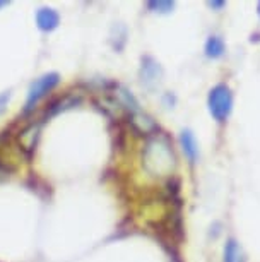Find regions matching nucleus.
Listing matches in <instances>:
<instances>
[{"label":"nucleus","mask_w":260,"mask_h":262,"mask_svg":"<svg viewBox=\"0 0 260 262\" xmlns=\"http://www.w3.org/2000/svg\"><path fill=\"white\" fill-rule=\"evenodd\" d=\"M142 165L153 177H168L175 168V152L170 139L163 134H154L147 139L142 151Z\"/></svg>","instance_id":"obj_1"},{"label":"nucleus","mask_w":260,"mask_h":262,"mask_svg":"<svg viewBox=\"0 0 260 262\" xmlns=\"http://www.w3.org/2000/svg\"><path fill=\"white\" fill-rule=\"evenodd\" d=\"M209 113L216 122H226L233 110V93L226 84H218L210 90L207 96Z\"/></svg>","instance_id":"obj_2"},{"label":"nucleus","mask_w":260,"mask_h":262,"mask_svg":"<svg viewBox=\"0 0 260 262\" xmlns=\"http://www.w3.org/2000/svg\"><path fill=\"white\" fill-rule=\"evenodd\" d=\"M60 82V76L57 72H50L45 74V76L38 77L31 86H29L28 91V100H26V106H24V113H29L34 110V106L43 100L48 93H52L57 88V84Z\"/></svg>","instance_id":"obj_3"},{"label":"nucleus","mask_w":260,"mask_h":262,"mask_svg":"<svg viewBox=\"0 0 260 262\" xmlns=\"http://www.w3.org/2000/svg\"><path fill=\"white\" fill-rule=\"evenodd\" d=\"M40 128H41V122H31V123H28L22 130H19L17 146H19V151L26 158H31L34 155L38 139H40Z\"/></svg>","instance_id":"obj_4"},{"label":"nucleus","mask_w":260,"mask_h":262,"mask_svg":"<svg viewBox=\"0 0 260 262\" xmlns=\"http://www.w3.org/2000/svg\"><path fill=\"white\" fill-rule=\"evenodd\" d=\"M129 123L132 130L140 136H154L159 130L158 123L153 120V117H149L147 113H142L140 110L129 113Z\"/></svg>","instance_id":"obj_5"},{"label":"nucleus","mask_w":260,"mask_h":262,"mask_svg":"<svg viewBox=\"0 0 260 262\" xmlns=\"http://www.w3.org/2000/svg\"><path fill=\"white\" fill-rule=\"evenodd\" d=\"M82 103V96L81 95H63L57 100H53L50 105H46L45 115H43V120H48V118L58 115L62 112L72 110V108L79 106Z\"/></svg>","instance_id":"obj_6"},{"label":"nucleus","mask_w":260,"mask_h":262,"mask_svg":"<svg viewBox=\"0 0 260 262\" xmlns=\"http://www.w3.org/2000/svg\"><path fill=\"white\" fill-rule=\"evenodd\" d=\"M36 24L41 31H53V29L58 28L60 24V16H58L57 11L48 7H43L36 12Z\"/></svg>","instance_id":"obj_7"},{"label":"nucleus","mask_w":260,"mask_h":262,"mask_svg":"<svg viewBox=\"0 0 260 262\" xmlns=\"http://www.w3.org/2000/svg\"><path fill=\"white\" fill-rule=\"evenodd\" d=\"M180 144L183 149L185 156L188 158L190 163H195L199 158V144L195 141V136L192 134V130H181L180 134Z\"/></svg>","instance_id":"obj_8"},{"label":"nucleus","mask_w":260,"mask_h":262,"mask_svg":"<svg viewBox=\"0 0 260 262\" xmlns=\"http://www.w3.org/2000/svg\"><path fill=\"white\" fill-rule=\"evenodd\" d=\"M140 77L142 82H146L149 86L151 82H156L161 77V67L159 63L153 60L151 57H146L142 60V69H140Z\"/></svg>","instance_id":"obj_9"},{"label":"nucleus","mask_w":260,"mask_h":262,"mask_svg":"<svg viewBox=\"0 0 260 262\" xmlns=\"http://www.w3.org/2000/svg\"><path fill=\"white\" fill-rule=\"evenodd\" d=\"M223 262H247V255H245L243 247L234 238H229L226 242V245H224Z\"/></svg>","instance_id":"obj_10"},{"label":"nucleus","mask_w":260,"mask_h":262,"mask_svg":"<svg viewBox=\"0 0 260 262\" xmlns=\"http://www.w3.org/2000/svg\"><path fill=\"white\" fill-rule=\"evenodd\" d=\"M224 50H226V45H224V41L221 36H210L207 41H205V55L209 58L223 57Z\"/></svg>","instance_id":"obj_11"},{"label":"nucleus","mask_w":260,"mask_h":262,"mask_svg":"<svg viewBox=\"0 0 260 262\" xmlns=\"http://www.w3.org/2000/svg\"><path fill=\"white\" fill-rule=\"evenodd\" d=\"M175 2H170V0H158V2H147V9L153 12H159V14H168L173 11Z\"/></svg>","instance_id":"obj_12"},{"label":"nucleus","mask_w":260,"mask_h":262,"mask_svg":"<svg viewBox=\"0 0 260 262\" xmlns=\"http://www.w3.org/2000/svg\"><path fill=\"white\" fill-rule=\"evenodd\" d=\"M11 100V91H6V93H0V115L6 112L7 108V103Z\"/></svg>","instance_id":"obj_13"},{"label":"nucleus","mask_w":260,"mask_h":262,"mask_svg":"<svg viewBox=\"0 0 260 262\" xmlns=\"http://www.w3.org/2000/svg\"><path fill=\"white\" fill-rule=\"evenodd\" d=\"M207 6L210 9H216V11H219V9H223L226 6V2H223V0H212V2H207Z\"/></svg>","instance_id":"obj_14"},{"label":"nucleus","mask_w":260,"mask_h":262,"mask_svg":"<svg viewBox=\"0 0 260 262\" xmlns=\"http://www.w3.org/2000/svg\"><path fill=\"white\" fill-rule=\"evenodd\" d=\"M11 171H14L12 168H9V166H6V165H2V163H0V179H2V177H7Z\"/></svg>","instance_id":"obj_15"},{"label":"nucleus","mask_w":260,"mask_h":262,"mask_svg":"<svg viewBox=\"0 0 260 262\" xmlns=\"http://www.w3.org/2000/svg\"><path fill=\"white\" fill-rule=\"evenodd\" d=\"M9 2H6V0H0V7H4V6H7Z\"/></svg>","instance_id":"obj_16"},{"label":"nucleus","mask_w":260,"mask_h":262,"mask_svg":"<svg viewBox=\"0 0 260 262\" xmlns=\"http://www.w3.org/2000/svg\"><path fill=\"white\" fill-rule=\"evenodd\" d=\"M257 11H258V16H260V4H258V7H257Z\"/></svg>","instance_id":"obj_17"}]
</instances>
